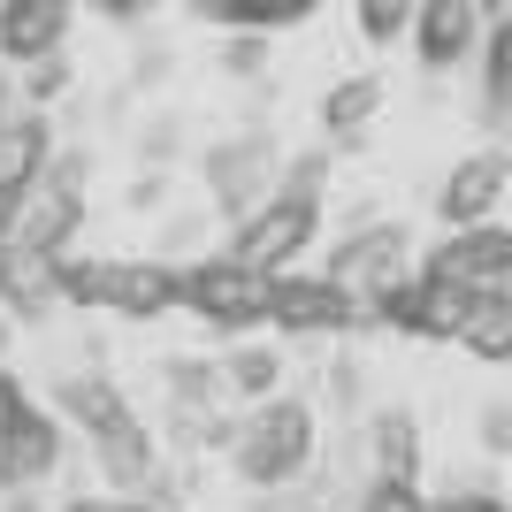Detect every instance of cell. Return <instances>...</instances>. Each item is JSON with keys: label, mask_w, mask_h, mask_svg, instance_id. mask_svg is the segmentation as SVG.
<instances>
[{"label": "cell", "mask_w": 512, "mask_h": 512, "mask_svg": "<svg viewBox=\"0 0 512 512\" xmlns=\"http://www.w3.org/2000/svg\"><path fill=\"white\" fill-rule=\"evenodd\" d=\"M329 283L344 291L352 321L383 314V306L413 283V245H406V230H398V222H367V230H352L337 253H329Z\"/></svg>", "instance_id": "obj_1"}, {"label": "cell", "mask_w": 512, "mask_h": 512, "mask_svg": "<svg viewBox=\"0 0 512 512\" xmlns=\"http://www.w3.org/2000/svg\"><path fill=\"white\" fill-rule=\"evenodd\" d=\"M85 222V153H54L31 184H23L16 214H8V245H23V253H62L69 230Z\"/></svg>", "instance_id": "obj_2"}, {"label": "cell", "mask_w": 512, "mask_h": 512, "mask_svg": "<svg viewBox=\"0 0 512 512\" xmlns=\"http://www.w3.org/2000/svg\"><path fill=\"white\" fill-rule=\"evenodd\" d=\"M314 214H321V192H306V184H276V192L253 207V222L237 230L230 253L245 260V268H268V276H283V260L299 253L306 237H314Z\"/></svg>", "instance_id": "obj_3"}, {"label": "cell", "mask_w": 512, "mask_h": 512, "mask_svg": "<svg viewBox=\"0 0 512 512\" xmlns=\"http://www.w3.org/2000/svg\"><path fill=\"white\" fill-rule=\"evenodd\" d=\"M306 451H314V421H306V406L268 398V406L245 421V436H237V467L253 474V482H291V474L306 467Z\"/></svg>", "instance_id": "obj_4"}, {"label": "cell", "mask_w": 512, "mask_h": 512, "mask_svg": "<svg viewBox=\"0 0 512 512\" xmlns=\"http://www.w3.org/2000/svg\"><path fill=\"white\" fill-rule=\"evenodd\" d=\"M268 291H276V276H268V268H245L237 253L199 260L192 276H184V306H199V314H207V321H222V329L268 321Z\"/></svg>", "instance_id": "obj_5"}, {"label": "cell", "mask_w": 512, "mask_h": 512, "mask_svg": "<svg viewBox=\"0 0 512 512\" xmlns=\"http://www.w3.org/2000/svg\"><path fill=\"white\" fill-rule=\"evenodd\" d=\"M69 299L123 306V314H161V306L184 299V276L161 268V260H115V268H77V276H69Z\"/></svg>", "instance_id": "obj_6"}, {"label": "cell", "mask_w": 512, "mask_h": 512, "mask_svg": "<svg viewBox=\"0 0 512 512\" xmlns=\"http://www.w3.org/2000/svg\"><path fill=\"white\" fill-rule=\"evenodd\" d=\"M505 0H421V16H413V46H421L428 69H459L474 46L490 39V23Z\"/></svg>", "instance_id": "obj_7"}, {"label": "cell", "mask_w": 512, "mask_h": 512, "mask_svg": "<svg viewBox=\"0 0 512 512\" xmlns=\"http://www.w3.org/2000/svg\"><path fill=\"white\" fill-rule=\"evenodd\" d=\"M283 184V169H276V146L268 138H230V146H214L207 153V192L222 199V214H253L260 199Z\"/></svg>", "instance_id": "obj_8"}, {"label": "cell", "mask_w": 512, "mask_h": 512, "mask_svg": "<svg viewBox=\"0 0 512 512\" xmlns=\"http://www.w3.org/2000/svg\"><path fill=\"white\" fill-rule=\"evenodd\" d=\"M428 276H436V283H467V291H505V276H512V230H490V222L451 230V245L428 253Z\"/></svg>", "instance_id": "obj_9"}, {"label": "cell", "mask_w": 512, "mask_h": 512, "mask_svg": "<svg viewBox=\"0 0 512 512\" xmlns=\"http://www.w3.org/2000/svg\"><path fill=\"white\" fill-rule=\"evenodd\" d=\"M69 8H77V0H0V54L23 62V69L46 62V54H62Z\"/></svg>", "instance_id": "obj_10"}, {"label": "cell", "mask_w": 512, "mask_h": 512, "mask_svg": "<svg viewBox=\"0 0 512 512\" xmlns=\"http://www.w3.org/2000/svg\"><path fill=\"white\" fill-rule=\"evenodd\" d=\"M497 199H505V153H467V161L444 176L436 207H444L451 230H467V222H490Z\"/></svg>", "instance_id": "obj_11"}, {"label": "cell", "mask_w": 512, "mask_h": 512, "mask_svg": "<svg viewBox=\"0 0 512 512\" xmlns=\"http://www.w3.org/2000/svg\"><path fill=\"white\" fill-rule=\"evenodd\" d=\"M268 321H283V329H344L352 306H344V291L329 276H276V291H268Z\"/></svg>", "instance_id": "obj_12"}, {"label": "cell", "mask_w": 512, "mask_h": 512, "mask_svg": "<svg viewBox=\"0 0 512 512\" xmlns=\"http://www.w3.org/2000/svg\"><path fill=\"white\" fill-rule=\"evenodd\" d=\"M31 474H54V428L23 406L0 436V482H31Z\"/></svg>", "instance_id": "obj_13"}, {"label": "cell", "mask_w": 512, "mask_h": 512, "mask_svg": "<svg viewBox=\"0 0 512 512\" xmlns=\"http://www.w3.org/2000/svg\"><path fill=\"white\" fill-rule=\"evenodd\" d=\"M62 406L77 413V421H85L100 444H107V436H123V428H138V421L123 413V398H115L100 375H69V383H62Z\"/></svg>", "instance_id": "obj_14"}, {"label": "cell", "mask_w": 512, "mask_h": 512, "mask_svg": "<svg viewBox=\"0 0 512 512\" xmlns=\"http://www.w3.org/2000/svg\"><path fill=\"white\" fill-rule=\"evenodd\" d=\"M459 344H467L474 360H512V291H482L467 329H459Z\"/></svg>", "instance_id": "obj_15"}, {"label": "cell", "mask_w": 512, "mask_h": 512, "mask_svg": "<svg viewBox=\"0 0 512 512\" xmlns=\"http://www.w3.org/2000/svg\"><path fill=\"white\" fill-rule=\"evenodd\" d=\"M482 100H490L497 123H512V0L497 8L490 39H482Z\"/></svg>", "instance_id": "obj_16"}, {"label": "cell", "mask_w": 512, "mask_h": 512, "mask_svg": "<svg viewBox=\"0 0 512 512\" xmlns=\"http://www.w3.org/2000/svg\"><path fill=\"white\" fill-rule=\"evenodd\" d=\"M413 459H421L413 421L406 413H383V421H375V467H383V482H413Z\"/></svg>", "instance_id": "obj_17"}, {"label": "cell", "mask_w": 512, "mask_h": 512, "mask_svg": "<svg viewBox=\"0 0 512 512\" xmlns=\"http://www.w3.org/2000/svg\"><path fill=\"white\" fill-rule=\"evenodd\" d=\"M375 107H383V85H375V77H344V85L329 92V107H321V115H329V130H360Z\"/></svg>", "instance_id": "obj_18"}, {"label": "cell", "mask_w": 512, "mask_h": 512, "mask_svg": "<svg viewBox=\"0 0 512 512\" xmlns=\"http://www.w3.org/2000/svg\"><path fill=\"white\" fill-rule=\"evenodd\" d=\"M413 16H421V0H360V31H367L375 46L406 39V31H413Z\"/></svg>", "instance_id": "obj_19"}, {"label": "cell", "mask_w": 512, "mask_h": 512, "mask_svg": "<svg viewBox=\"0 0 512 512\" xmlns=\"http://www.w3.org/2000/svg\"><path fill=\"white\" fill-rule=\"evenodd\" d=\"M276 375H283L276 352H230V390H245V398H268Z\"/></svg>", "instance_id": "obj_20"}, {"label": "cell", "mask_w": 512, "mask_h": 512, "mask_svg": "<svg viewBox=\"0 0 512 512\" xmlns=\"http://www.w3.org/2000/svg\"><path fill=\"white\" fill-rule=\"evenodd\" d=\"M314 0H237V23H299Z\"/></svg>", "instance_id": "obj_21"}, {"label": "cell", "mask_w": 512, "mask_h": 512, "mask_svg": "<svg viewBox=\"0 0 512 512\" xmlns=\"http://www.w3.org/2000/svg\"><path fill=\"white\" fill-rule=\"evenodd\" d=\"M360 512H428V505H421V497H413V482H375Z\"/></svg>", "instance_id": "obj_22"}, {"label": "cell", "mask_w": 512, "mask_h": 512, "mask_svg": "<svg viewBox=\"0 0 512 512\" xmlns=\"http://www.w3.org/2000/svg\"><path fill=\"white\" fill-rule=\"evenodd\" d=\"M260 54H268V46H260V23H237V39L222 46V62H230L237 77H245V69H260Z\"/></svg>", "instance_id": "obj_23"}, {"label": "cell", "mask_w": 512, "mask_h": 512, "mask_svg": "<svg viewBox=\"0 0 512 512\" xmlns=\"http://www.w3.org/2000/svg\"><path fill=\"white\" fill-rule=\"evenodd\" d=\"M192 16H207V23H237V0H184Z\"/></svg>", "instance_id": "obj_24"}, {"label": "cell", "mask_w": 512, "mask_h": 512, "mask_svg": "<svg viewBox=\"0 0 512 512\" xmlns=\"http://www.w3.org/2000/svg\"><path fill=\"white\" fill-rule=\"evenodd\" d=\"M428 512H505V505H490V497H444V505H428Z\"/></svg>", "instance_id": "obj_25"}, {"label": "cell", "mask_w": 512, "mask_h": 512, "mask_svg": "<svg viewBox=\"0 0 512 512\" xmlns=\"http://www.w3.org/2000/svg\"><path fill=\"white\" fill-rule=\"evenodd\" d=\"M92 8H100V16H123V23H130V16H146L153 0H92Z\"/></svg>", "instance_id": "obj_26"}, {"label": "cell", "mask_w": 512, "mask_h": 512, "mask_svg": "<svg viewBox=\"0 0 512 512\" xmlns=\"http://www.w3.org/2000/svg\"><path fill=\"white\" fill-rule=\"evenodd\" d=\"M16 413H23V398H16V383L0 375V436H8V421H16Z\"/></svg>", "instance_id": "obj_27"}, {"label": "cell", "mask_w": 512, "mask_h": 512, "mask_svg": "<svg viewBox=\"0 0 512 512\" xmlns=\"http://www.w3.org/2000/svg\"><path fill=\"white\" fill-rule=\"evenodd\" d=\"M77 512H138V505H77Z\"/></svg>", "instance_id": "obj_28"}, {"label": "cell", "mask_w": 512, "mask_h": 512, "mask_svg": "<svg viewBox=\"0 0 512 512\" xmlns=\"http://www.w3.org/2000/svg\"><path fill=\"white\" fill-rule=\"evenodd\" d=\"M0 352H8V314H0Z\"/></svg>", "instance_id": "obj_29"}]
</instances>
